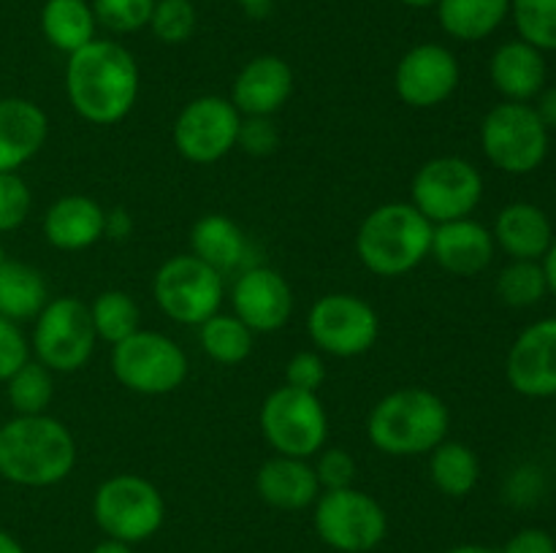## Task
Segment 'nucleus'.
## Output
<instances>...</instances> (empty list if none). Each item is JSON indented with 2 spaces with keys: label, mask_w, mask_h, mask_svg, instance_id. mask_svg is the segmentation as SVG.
Instances as JSON below:
<instances>
[{
  "label": "nucleus",
  "mask_w": 556,
  "mask_h": 553,
  "mask_svg": "<svg viewBox=\"0 0 556 553\" xmlns=\"http://www.w3.org/2000/svg\"><path fill=\"white\" fill-rule=\"evenodd\" d=\"M255 493L269 507L293 513V510L313 507L315 499L320 497V483L309 459L275 453L255 472Z\"/></svg>",
  "instance_id": "nucleus-23"
},
{
  "label": "nucleus",
  "mask_w": 556,
  "mask_h": 553,
  "mask_svg": "<svg viewBox=\"0 0 556 553\" xmlns=\"http://www.w3.org/2000/svg\"><path fill=\"white\" fill-rule=\"evenodd\" d=\"M43 38L58 52L74 54L96 38L98 22L87 0H47L38 16Z\"/></svg>",
  "instance_id": "nucleus-27"
},
{
  "label": "nucleus",
  "mask_w": 556,
  "mask_h": 553,
  "mask_svg": "<svg viewBox=\"0 0 556 553\" xmlns=\"http://www.w3.org/2000/svg\"><path fill=\"white\" fill-rule=\"evenodd\" d=\"M92 518L109 540L136 545L163 529L166 499L161 488L147 477L119 472L106 477L92 493Z\"/></svg>",
  "instance_id": "nucleus-5"
},
{
  "label": "nucleus",
  "mask_w": 556,
  "mask_h": 553,
  "mask_svg": "<svg viewBox=\"0 0 556 553\" xmlns=\"http://www.w3.org/2000/svg\"><path fill=\"white\" fill-rule=\"evenodd\" d=\"M141 90V70L134 52L112 38H92L68 54L65 95L71 108L90 125H117L134 112Z\"/></svg>",
  "instance_id": "nucleus-1"
},
{
  "label": "nucleus",
  "mask_w": 556,
  "mask_h": 553,
  "mask_svg": "<svg viewBox=\"0 0 556 553\" xmlns=\"http://www.w3.org/2000/svg\"><path fill=\"white\" fill-rule=\"evenodd\" d=\"M483 173L459 155H440L424 163L410 182V204L432 226L472 217L483 201Z\"/></svg>",
  "instance_id": "nucleus-12"
},
{
  "label": "nucleus",
  "mask_w": 556,
  "mask_h": 553,
  "mask_svg": "<svg viewBox=\"0 0 556 553\" xmlns=\"http://www.w3.org/2000/svg\"><path fill=\"white\" fill-rule=\"evenodd\" d=\"M155 0H92L98 27L114 36H130L150 25Z\"/></svg>",
  "instance_id": "nucleus-35"
},
{
  "label": "nucleus",
  "mask_w": 556,
  "mask_h": 553,
  "mask_svg": "<svg viewBox=\"0 0 556 553\" xmlns=\"http://www.w3.org/2000/svg\"><path fill=\"white\" fill-rule=\"evenodd\" d=\"M103 222H106V209L90 195H60L58 201L43 211V236L54 249L63 253H81L90 249L103 239Z\"/></svg>",
  "instance_id": "nucleus-22"
},
{
  "label": "nucleus",
  "mask_w": 556,
  "mask_h": 553,
  "mask_svg": "<svg viewBox=\"0 0 556 553\" xmlns=\"http://www.w3.org/2000/svg\"><path fill=\"white\" fill-rule=\"evenodd\" d=\"M489 79L503 101L532 103L548 81L546 52L521 38L500 43L489 60Z\"/></svg>",
  "instance_id": "nucleus-21"
},
{
  "label": "nucleus",
  "mask_w": 556,
  "mask_h": 553,
  "mask_svg": "<svg viewBox=\"0 0 556 553\" xmlns=\"http://www.w3.org/2000/svg\"><path fill=\"white\" fill-rule=\"evenodd\" d=\"M500 301L514 309H530L548 296L541 260H510L497 274Z\"/></svg>",
  "instance_id": "nucleus-33"
},
{
  "label": "nucleus",
  "mask_w": 556,
  "mask_h": 553,
  "mask_svg": "<svg viewBox=\"0 0 556 553\" xmlns=\"http://www.w3.org/2000/svg\"><path fill=\"white\" fill-rule=\"evenodd\" d=\"M112 374L130 394L166 396L188 380L190 361L168 334L139 329L112 345Z\"/></svg>",
  "instance_id": "nucleus-7"
},
{
  "label": "nucleus",
  "mask_w": 556,
  "mask_h": 553,
  "mask_svg": "<svg viewBox=\"0 0 556 553\" xmlns=\"http://www.w3.org/2000/svg\"><path fill=\"white\" fill-rule=\"evenodd\" d=\"M429 480L440 493L451 499L472 493L481 480V461H478L476 450L459 439H443L429 453Z\"/></svg>",
  "instance_id": "nucleus-29"
},
{
  "label": "nucleus",
  "mask_w": 556,
  "mask_h": 553,
  "mask_svg": "<svg viewBox=\"0 0 556 553\" xmlns=\"http://www.w3.org/2000/svg\"><path fill=\"white\" fill-rule=\"evenodd\" d=\"M0 553H27L25 548H22V542L16 540L11 531L0 529Z\"/></svg>",
  "instance_id": "nucleus-48"
},
{
  "label": "nucleus",
  "mask_w": 556,
  "mask_h": 553,
  "mask_svg": "<svg viewBox=\"0 0 556 553\" xmlns=\"http://www.w3.org/2000/svg\"><path fill=\"white\" fill-rule=\"evenodd\" d=\"M5 399L14 415H41L54 399V372L30 358L5 380Z\"/></svg>",
  "instance_id": "nucleus-32"
},
{
  "label": "nucleus",
  "mask_w": 556,
  "mask_h": 553,
  "mask_svg": "<svg viewBox=\"0 0 556 553\" xmlns=\"http://www.w3.org/2000/svg\"><path fill=\"white\" fill-rule=\"evenodd\" d=\"M90 318L98 342H109V345H117L141 329L139 304L130 293L117 291V287L98 293L96 301L90 304Z\"/></svg>",
  "instance_id": "nucleus-31"
},
{
  "label": "nucleus",
  "mask_w": 556,
  "mask_h": 553,
  "mask_svg": "<svg viewBox=\"0 0 556 553\" xmlns=\"http://www.w3.org/2000/svg\"><path fill=\"white\" fill-rule=\"evenodd\" d=\"M280 146V130L271 117H242L237 136V150L250 157H266Z\"/></svg>",
  "instance_id": "nucleus-39"
},
{
  "label": "nucleus",
  "mask_w": 556,
  "mask_h": 553,
  "mask_svg": "<svg viewBox=\"0 0 556 553\" xmlns=\"http://www.w3.org/2000/svg\"><path fill=\"white\" fill-rule=\"evenodd\" d=\"M313 470L318 475L320 491L351 488L353 480H356V459L345 448H324L315 455Z\"/></svg>",
  "instance_id": "nucleus-38"
},
{
  "label": "nucleus",
  "mask_w": 556,
  "mask_h": 553,
  "mask_svg": "<svg viewBox=\"0 0 556 553\" xmlns=\"http://www.w3.org/2000/svg\"><path fill=\"white\" fill-rule=\"evenodd\" d=\"M307 336L320 356L356 358L380 339V318L356 293H326L309 307Z\"/></svg>",
  "instance_id": "nucleus-13"
},
{
  "label": "nucleus",
  "mask_w": 556,
  "mask_h": 553,
  "mask_svg": "<svg viewBox=\"0 0 556 553\" xmlns=\"http://www.w3.org/2000/svg\"><path fill=\"white\" fill-rule=\"evenodd\" d=\"M326 380V361L318 350H299L286 363V385L318 394Z\"/></svg>",
  "instance_id": "nucleus-41"
},
{
  "label": "nucleus",
  "mask_w": 556,
  "mask_h": 553,
  "mask_svg": "<svg viewBox=\"0 0 556 553\" xmlns=\"http://www.w3.org/2000/svg\"><path fill=\"white\" fill-rule=\"evenodd\" d=\"M400 3L407 9H432V5H438V0H400Z\"/></svg>",
  "instance_id": "nucleus-50"
},
{
  "label": "nucleus",
  "mask_w": 556,
  "mask_h": 553,
  "mask_svg": "<svg viewBox=\"0 0 556 553\" xmlns=\"http://www.w3.org/2000/svg\"><path fill=\"white\" fill-rule=\"evenodd\" d=\"M27 361H30V339L20 323L0 314V383H5Z\"/></svg>",
  "instance_id": "nucleus-40"
},
{
  "label": "nucleus",
  "mask_w": 556,
  "mask_h": 553,
  "mask_svg": "<svg viewBox=\"0 0 556 553\" xmlns=\"http://www.w3.org/2000/svg\"><path fill=\"white\" fill-rule=\"evenodd\" d=\"M492 236L510 260H543L554 244V226L546 209L530 201H514L494 217Z\"/></svg>",
  "instance_id": "nucleus-24"
},
{
  "label": "nucleus",
  "mask_w": 556,
  "mask_h": 553,
  "mask_svg": "<svg viewBox=\"0 0 556 553\" xmlns=\"http://www.w3.org/2000/svg\"><path fill=\"white\" fill-rule=\"evenodd\" d=\"M451 410L434 390L400 388L375 401L367 415V439L375 450L394 459L429 455L448 439Z\"/></svg>",
  "instance_id": "nucleus-3"
},
{
  "label": "nucleus",
  "mask_w": 556,
  "mask_h": 553,
  "mask_svg": "<svg viewBox=\"0 0 556 553\" xmlns=\"http://www.w3.org/2000/svg\"><path fill=\"white\" fill-rule=\"evenodd\" d=\"M33 211V190L20 171L0 173V233L25 226Z\"/></svg>",
  "instance_id": "nucleus-37"
},
{
  "label": "nucleus",
  "mask_w": 556,
  "mask_h": 553,
  "mask_svg": "<svg viewBox=\"0 0 556 553\" xmlns=\"http://www.w3.org/2000/svg\"><path fill=\"white\" fill-rule=\"evenodd\" d=\"M199 345L220 366H237L253 356L255 334L233 312H217L199 325Z\"/></svg>",
  "instance_id": "nucleus-30"
},
{
  "label": "nucleus",
  "mask_w": 556,
  "mask_h": 553,
  "mask_svg": "<svg viewBox=\"0 0 556 553\" xmlns=\"http://www.w3.org/2000/svg\"><path fill=\"white\" fill-rule=\"evenodd\" d=\"M5 263V249H3V242H0V266Z\"/></svg>",
  "instance_id": "nucleus-51"
},
{
  "label": "nucleus",
  "mask_w": 556,
  "mask_h": 553,
  "mask_svg": "<svg viewBox=\"0 0 556 553\" xmlns=\"http://www.w3.org/2000/svg\"><path fill=\"white\" fill-rule=\"evenodd\" d=\"M134 233V217L123 206H114L106 209V222H103V239H112V242H125V239Z\"/></svg>",
  "instance_id": "nucleus-43"
},
{
  "label": "nucleus",
  "mask_w": 556,
  "mask_h": 553,
  "mask_svg": "<svg viewBox=\"0 0 556 553\" xmlns=\"http://www.w3.org/2000/svg\"><path fill=\"white\" fill-rule=\"evenodd\" d=\"M157 309L179 325H201L220 312L226 285L223 274L195 255H174L152 276Z\"/></svg>",
  "instance_id": "nucleus-10"
},
{
  "label": "nucleus",
  "mask_w": 556,
  "mask_h": 553,
  "mask_svg": "<svg viewBox=\"0 0 556 553\" xmlns=\"http://www.w3.org/2000/svg\"><path fill=\"white\" fill-rule=\"evenodd\" d=\"M98 336L92 329L90 304L76 296L49 298L36 314L30 352L54 374H74L90 363Z\"/></svg>",
  "instance_id": "nucleus-9"
},
{
  "label": "nucleus",
  "mask_w": 556,
  "mask_h": 553,
  "mask_svg": "<svg viewBox=\"0 0 556 553\" xmlns=\"http://www.w3.org/2000/svg\"><path fill=\"white\" fill-rule=\"evenodd\" d=\"M541 266H543V274H546L548 293H552V296L556 298V239H554L552 247H548V253L543 255Z\"/></svg>",
  "instance_id": "nucleus-45"
},
{
  "label": "nucleus",
  "mask_w": 556,
  "mask_h": 553,
  "mask_svg": "<svg viewBox=\"0 0 556 553\" xmlns=\"http://www.w3.org/2000/svg\"><path fill=\"white\" fill-rule=\"evenodd\" d=\"M445 553H500V551H497V548L481 545V542H462V545L448 548Z\"/></svg>",
  "instance_id": "nucleus-49"
},
{
  "label": "nucleus",
  "mask_w": 556,
  "mask_h": 553,
  "mask_svg": "<svg viewBox=\"0 0 556 553\" xmlns=\"http://www.w3.org/2000/svg\"><path fill=\"white\" fill-rule=\"evenodd\" d=\"M76 466V439L49 412L0 423V477L22 488L63 483Z\"/></svg>",
  "instance_id": "nucleus-2"
},
{
  "label": "nucleus",
  "mask_w": 556,
  "mask_h": 553,
  "mask_svg": "<svg viewBox=\"0 0 556 553\" xmlns=\"http://www.w3.org/2000/svg\"><path fill=\"white\" fill-rule=\"evenodd\" d=\"M494 253H497V244H494L492 228H486L476 217H462V220L434 226L429 258H434V263L448 274H483L492 266Z\"/></svg>",
  "instance_id": "nucleus-19"
},
{
  "label": "nucleus",
  "mask_w": 556,
  "mask_h": 553,
  "mask_svg": "<svg viewBox=\"0 0 556 553\" xmlns=\"http://www.w3.org/2000/svg\"><path fill=\"white\" fill-rule=\"evenodd\" d=\"M462 68L456 54L443 43H416L394 68V90L405 106L438 108L459 90Z\"/></svg>",
  "instance_id": "nucleus-15"
},
{
  "label": "nucleus",
  "mask_w": 556,
  "mask_h": 553,
  "mask_svg": "<svg viewBox=\"0 0 556 553\" xmlns=\"http://www.w3.org/2000/svg\"><path fill=\"white\" fill-rule=\"evenodd\" d=\"M313 524L320 542L340 553H369L389 535L383 504L356 486L320 491L313 504Z\"/></svg>",
  "instance_id": "nucleus-11"
},
{
  "label": "nucleus",
  "mask_w": 556,
  "mask_h": 553,
  "mask_svg": "<svg viewBox=\"0 0 556 553\" xmlns=\"http://www.w3.org/2000/svg\"><path fill=\"white\" fill-rule=\"evenodd\" d=\"M231 307L253 334H271L286 329L291 320L293 291L271 266H250L233 282Z\"/></svg>",
  "instance_id": "nucleus-17"
},
{
  "label": "nucleus",
  "mask_w": 556,
  "mask_h": 553,
  "mask_svg": "<svg viewBox=\"0 0 556 553\" xmlns=\"http://www.w3.org/2000/svg\"><path fill=\"white\" fill-rule=\"evenodd\" d=\"M49 287L41 271L22 260H9L0 266V314L14 323L36 320L47 307Z\"/></svg>",
  "instance_id": "nucleus-28"
},
{
  "label": "nucleus",
  "mask_w": 556,
  "mask_h": 553,
  "mask_svg": "<svg viewBox=\"0 0 556 553\" xmlns=\"http://www.w3.org/2000/svg\"><path fill=\"white\" fill-rule=\"evenodd\" d=\"M500 553H556V540L546 529L530 526V529L516 531Z\"/></svg>",
  "instance_id": "nucleus-42"
},
{
  "label": "nucleus",
  "mask_w": 556,
  "mask_h": 553,
  "mask_svg": "<svg viewBox=\"0 0 556 553\" xmlns=\"http://www.w3.org/2000/svg\"><path fill=\"white\" fill-rule=\"evenodd\" d=\"M152 36L161 43L177 47V43L190 41L195 33V9L190 0H155L150 25Z\"/></svg>",
  "instance_id": "nucleus-36"
},
{
  "label": "nucleus",
  "mask_w": 556,
  "mask_h": 553,
  "mask_svg": "<svg viewBox=\"0 0 556 553\" xmlns=\"http://www.w3.org/2000/svg\"><path fill=\"white\" fill-rule=\"evenodd\" d=\"M90 553H134V548L130 545H125V542H119V540H101L98 542V545H92V551Z\"/></svg>",
  "instance_id": "nucleus-47"
},
{
  "label": "nucleus",
  "mask_w": 556,
  "mask_h": 553,
  "mask_svg": "<svg viewBox=\"0 0 556 553\" xmlns=\"http://www.w3.org/2000/svg\"><path fill=\"white\" fill-rule=\"evenodd\" d=\"M434 9L445 36L476 43L503 27L510 16V0H438Z\"/></svg>",
  "instance_id": "nucleus-26"
},
{
  "label": "nucleus",
  "mask_w": 556,
  "mask_h": 553,
  "mask_svg": "<svg viewBox=\"0 0 556 553\" xmlns=\"http://www.w3.org/2000/svg\"><path fill=\"white\" fill-rule=\"evenodd\" d=\"M296 76L288 60L277 54H258L239 68L231 81L228 101L242 117H275L291 101Z\"/></svg>",
  "instance_id": "nucleus-18"
},
{
  "label": "nucleus",
  "mask_w": 556,
  "mask_h": 553,
  "mask_svg": "<svg viewBox=\"0 0 556 553\" xmlns=\"http://www.w3.org/2000/svg\"><path fill=\"white\" fill-rule=\"evenodd\" d=\"M239 5H242V11L248 16H255V20H261V16H266L271 11V5H275V0H237Z\"/></svg>",
  "instance_id": "nucleus-46"
},
{
  "label": "nucleus",
  "mask_w": 556,
  "mask_h": 553,
  "mask_svg": "<svg viewBox=\"0 0 556 553\" xmlns=\"http://www.w3.org/2000/svg\"><path fill=\"white\" fill-rule=\"evenodd\" d=\"M552 130L541 123L532 103L503 101L481 123V150L494 168L510 177L538 171L548 157Z\"/></svg>",
  "instance_id": "nucleus-6"
},
{
  "label": "nucleus",
  "mask_w": 556,
  "mask_h": 553,
  "mask_svg": "<svg viewBox=\"0 0 556 553\" xmlns=\"http://www.w3.org/2000/svg\"><path fill=\"white\" fill-rule=\"evenodd\" d=\"M190 255L210 263L212 269L231 271L239 269L248 255V236L228 215L220 211H210V215L199 217L190 228Z\"/></svg>",
  "instance_id": "nucleus-25"
},
{
  "label": "nucleus",
  "mask_w": 556,
  "mask_h": 553,
  "mask_svg": "<svg viewBox=\"0 0 556 553\" xmlns=\"http://www.w3.org/2000/svg\"><path fill=\"white\" fill-rule=\"evenodd\" d=\"M510 16L521 41L556 52V0H510Z\"/></svg>",
  "instance_id": "nucleus-34"
},
{
  "label": "nucleus",
  "mask_w": 556,
  "mask_h": 553,
  "mask_svg": "<svg viewBox=\"0 0 556 553\" xmlns=\"http://www.w3.org/2000/svg\"><path fill=\"white\" fill-rule=\"evenodd\" d=\"M49 117L30 98H0V173L20 171L43 150Z\"/></svg>",
  "instance_id": "nucleus-20"
},
{
  "label": "nucleus",
  "mask_w": 556,
  "mask_h": 553,
  "mask_svg": "<svg viewBox=\"0 0 556 553\" xmlns=\"http://www.w3.org/2000/svg\"><path fill=\"white\" fill-rule=\"evenodd\" d=\"M242 114L228 98L199 95L179 108L172 141L179 155L195 166H212L237 150Z\"/></svg>",
  "instance_id": "nucleus-14"
},
{
  "label": "nucleus",
  "mask_w": 556,
  "mask_h": 553,
  "mask_svg": "<svg viewBox=\"0 0 556 553\" xmlns=\"http://www.w3.org/2000/svg\"><path fill=\"white\" fill-rule=\"evenodd\" d=\"M434 226L410 204L389 201L369 211L356 231V255L375 276L410 274L429 258Z\"/></svg>",
  "instance_id": "nucleus-4"
},
{
  "label": "nucleus",
  "mask_w": 556,
  "mask_h": 553,
  "mask_svg": "<svg viewBox=\"0 0 556 553\" xmlns=\"http://www.w3.org/2000/svg\"><path fill=\"white\" fill-rule=\"evenodd\" d=\"M532 108L538 112L541 123L546 125L548 130H554L556 128V87H543L541 95H538L535 103H532Z\"/></svg>",
  "instance_id": "nucleus-44"
},
{
  "label": "nucleus",
  "mask_w": 556,
  "mask_h": 553,
  "mask_svg": "<svg viewBox=\"0 0 556 553\" xmlns=\"http://www.w3.org/2000/svg\"><path fill=\"white\" fill-rule=\"evenodd\" d=\"M505 380L527 399L556 396V318L527 325L505 358Z\"/></svg>",
  "instance_id": "nucleus-16"
},
{
  "label": "nucleus",
  "mask_w": 556,
  "mask_h": 553,
  "mask_svg": "<svg viewBox=\"0 0 556 553\" xmlns=\"http://www.w3.org/2000/svg\"><path fill=\"white\" fill-rule=\"evenodd\" d=\"M258 423L269 448L280 455L315 459L329 442V415L313 390L280 385L261 404Z\"/></svg>",
  "instance_id": "nucleus-8"
}]
</instances>
